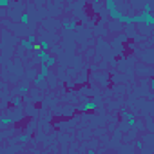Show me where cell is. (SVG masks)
<instances>
[{
    "label": "cell",
    "mask_w": 154,
    "mask_h": 154,
    "mask_svg": "<svg viewBox=\"0 0 154 154\" xmlns=\"http://www.w3.org/2000/svg\"><path fill=\"white\" fill-rule=\"evenodd\" d=\"M96 107H98L96 100H87V102H84L80 105V111L82 112H93V111H96Z\"/></svg>",
    "instance_id": "6da1fadb"
},
{
    "label": "cell",
    "mask_w": 154,
    "mask_h": 154,
    "mask_svg": "<svg viewBox=\"0 0 154 154\" xmlns=\"http://www.w3.org/2000/svg\"><path fill=\"white\" fill-rule=\"evenodd\" d=\"M20 45H22L24 49H27V51H36V49H38V47H36V44L29 42L27 38H22V40H20Z\"/></svg>",
    "instance_id": "7a4b0ae2"
},
{
    "label": "cell",
    "mask_w": 154,
    "mask_h": 154,
    "mask_svg": "<svg viewBox=\"0 0 154 154\" xmlns=\"http://www.w3.org/2000/svg\"><path fill=\"white\" fill-rule=\"evenodd\" d=\"M123 116H125V122H127V125H129V127H134V125H136V118H134L131 112H127V111H125V112H123Z\"/></svg>",
    "instance_id": "3957f363"
},
{
    "label": "cell",
    "mask_w": 154,
    "mask_h": 154,
    "mask_svg": "<svg viewBox=\"0 0 154 154\" xmlns=\"http://www.w3.org/2000/svg\"><path fill=\"white\" fill-rule=\"evenodd\" d=\"M36 47H38V49H42V51H49V49H51V44H49V42H45V40H38Z\"/></svg>",
    "instance_id": "277c9868"
},
{
    "label": "cell",
    "mask_w": 154,
    "mask_h": 154,
    "mask_svg": "<svg viewBox=\"0 0 154 154\" xmlns=\"http://www.w3.org/2000/svg\"><path fill=\"white\" fill-rule=\"evenodd\" d=\"M11 122H13V118H2V120H0V125L6 127V125H9Z\"/></svg>",
    "instance_id": "5b68a950"
},
{
    "label": "cell",
    "mask_w": 154,
    "mask_h": 154,
    "mask_svg": "<svg viewBox=\"0 0 154 154\" xmlns=\"http://www.w3.org/2000/svg\"><path fill=\"white\" fill-rule=\"evenodd\" d=\"M20 24L27 26V24H29V17H27V15H22V17H20Z\"/></svg>",
    "instance_id": "8992f818"
},
{
    "label": "cell",
    "mask_w": 154,
    "mask_h": 154,
    "mask_svg": "<svg viewBox=\"0 0 154 154\" xmlns=\"http://www.w3.org/2000/svg\"><path fill=\"white\" fill-rule=\"evenodd\" d=\"M63 27H67V29H74L76 24H74V22H63Z\"/></svg>",
    "instance_id": "52a82bcc"
},
{
    "label": "cell",
    "mask_w": 154,
    "mask_h": 154,
    "mask_svg": "<svg viewBox=\"0 0 154 154\" xmlns=\"http://www.w3.org/2000/svg\"><path fill=\"white\" fill-rule=\"evenodd\" d=\"M18 93H20V94H26V93H27V87H26V85H22V87L18 89Z\"/></svg>",
    "instance_id": "ba28073f"
},
{
    "label": "cell",
    "mask_w": 154,
    "mask_h": 154,
    "mask_svg": "<svg viewBox=\"0 0 154 154\" xmlns=\"http://www.w3.org/2000/svg\"><path fill=\"white\" fill-rule=\"evenodd\" d=\"M0 6H2V8H8L9 2H8V0H0Z\"/></svg>",
    "instance_id": "9c48e42d"
},
{
    "label": "cell",
    "mask_w": 154,
    "mask_h": 154,
    "mask_svg": "<svg viewBox=\"0 0 154 154\" xmlns=\"http://www.w3.org/2000/svg\"><path fill=\"white\" fill-rule=\"evenodd\" d=\"M150 87H154V80H150Z\"/></svg>",
    "instance_id": "30bf717a"
},
{
    "label": "cell",
    "mask_w": 154,
    "mask_h": 154,
    "mask_svg": "<svg viewBox=\"0 0 154 154\" xmlns=\"http://www.w3.org/2000/svg\"><path fill=\"white\" fill-rule=\"evenodd\" d=\"M152 72H154V65H152Z\"/></svg>",
    "instance_id": "8fae6325"
}]
</instances>
